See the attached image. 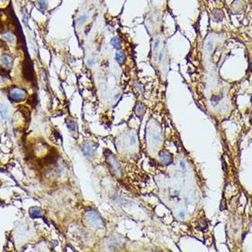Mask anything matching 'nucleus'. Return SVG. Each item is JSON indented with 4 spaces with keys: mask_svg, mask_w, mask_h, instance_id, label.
I'll list each match as a JSON object with an SVG mask.
<instances>
[{
    "mask_svg": "<svg viewBox=\"0 0 252 252\" xmlns=\"http://www.w3.org/2000/svg\"><path fill=\"white\" fill-rule=\"evenodd\" d=\"M160 160H161V162L162 163L163 165H170L172 163V161H173V158H172V155L168 152L166 150L161 151L159 154Z\"/></svg>",
    "mask_w": 252,
    "mask_h": 252,
    "instance_id": "obj_5",
    "label": "nucleus"
},
{
    "mask_svg": "<svg viewBox=\"0 0 252 252\" xmlns=\"http://www.w3.org/2000/svg\"><path fill=\"white\" fill-rule=\"evenodd\" d=\"M116 61L118 62V63L120 64V65L124 64V62H125V61H126V58H125V54H124L123 51H121V50H119V51H116Z\"/></svg>",
    "mask_w": 252,
    "mask_h": 252,
    "instance_id": "obj_8",
    "label": "nucleus"
},
{
    "mask_svg": "<svg viewBox=\"0 0 252 252\" xmlns=\"http://www.w3.org/2000/svg\"><path fill=\"white\" fill-rule=\"evenodd\" d=\"M162 56H163V53L161 51V52H160V54H159V61H160V62L162 60Z\"/></svg>",
    "mask_w": 252,
    "mask_h": 252,
    "instance_id": "obj_23",
    "label": "nucleus"
},
{
    "mask_svg": "<svg viewBox=\"0 0 252 252\" xmlns=\"http://www.w3.org/2000/svg\"><path fill=\"white\" fill-rule=\"evenodd\" d=\"M8 97H9L10 101H12V102L20 103V102H22V101H24L26 99L27 93L24 89H20L19 87H12L9 90Z\"/></svg>",
    "mask_w": 252,
    "mask_h": 252,
    "instance_id": "obj_2",
    "label": "nucleus"
},
{
    "mask_svg": "<svg viewBox=\"0 0 252 252\" xmlns=\"http://www.w3.org/2000/svg\"><path fill=\"white\" fill-rule=\"evenodd\" d=\"M135 112L138 115V116H142L145 113V107L141 104H138L135 107Z\"/></svg>",
    "mask_w": 252,
    "mask_h": 252,
    "instance_id": "obj_12",
    "label": "nucleus"
},
{
    "mask_svg": "<svg viewBox=\"0 0 252 252\" xmlns=\"http://www.w3.org/2000/svg\"><path fill=\"white\" fill-rule=\"evenodd\" d=\"M85 217L88 222H89V224L91 225L93 227L103 228L104 226H105V223H104L103 218L101 217V215H99L96 211L91 210V211L86 212Z\"/></svg>",
    "mask_w": 252,
    "mask_h": 252,
    "instance_id": "obj_1",
    "label": "nucleus"
},
{
    "mask_svg": "<svg viewBox=\"0 0 252 252\" xmlns=\"http://www.w3.org/2000/svg\"><path fill=\"white\" fill-rule=\"evenodd\" d=\"M107 152H108V153L106 154V158H107V162H108L109 166L111 167V169H112L115 172H116V173L118 172V173H119L120 167H119V164H118V159L116 158V156L113 155V153L111 152V151L107 150Z\"/></svg>",
    "mask_w": 252,
    "mask_h": 252,
    "instance_id": "obj_3",
    "label": "nucleus"
},
{
    "mask_svg": "<svg viewBox=\"0 0 252 252\" xmlns=\"http://www.w3.org/2000/svg\"><path fill=\"white\" fill-rule=\"evenodd\" d=\"M87 63H88V65H89V66H93V63H95V61H93V59H90V60H88Z\"/></svg>",
    "mask_w": 252,
    "mask_h": 252,
    "instance_id": "obj_21",
    "label": "nucleus"
},
{
    "mask_svg": "<svg viewBox=\"0 0 252 252\" xmlns=\"http://www.w3.org/2000/svg\"><path fill=\"white\" fill-rule=\"evenodd\" d=\"M82 150L84 154L89 159H93L95 157V147L92 146L89 142H84L82 146Z\"/></svg>",
    "mask_w": 252,
    "mask_h": 252,
    "instance_id": "obj_4",
    "label": "nucleus"
},
{
    "mask_svg": "<svg viewBox=\"0 0 252 252\" xmlns=\"http://www.w3.org/2000/svg\"><path fill=\"white\" fill-rule=\"evenodd\" d=\"M179 216H180V217H183V216H184V214H183V212H181V213L179 214Z\"/></svg>",
    "mask_w": 252,
    "mask_h": 252,
    "instance_id": "obj_25",
    "label": "nucleus"
},
{
    "mask_svg": "<svg viewBox=\"0 0 252 252\" xmlns=\"http://www.w3.org/2000/svg\"><path fill=\"white\" fill-rule=\"evenodd\" d=\"M2 38L6 41H8V42H13V41H14V36L8 31L3 32V33H2Z\"/></svg>",
    "mask_w": 252,
    "mask_h": 252,
    "instance_id": "obj_13",
    "label": "nucleus"
},
{
    "mask_svg": "<svg viewBox=\"0 0 252 252\" xmlns=\"http://www.w3.org/2000/svg\"><path fill=\"white\" fill-rule=\"evenodd\" d=\"M38 4H39V7L42 11L46 10L48 8V2L47 0H38Z\"/></svg>",
    "mask_w": 252,
    "mask_h": 252,
    "instance_id": "obj_15",
    "label": "nucleus"
},
{
    "mask_svg": "<svg viewBox=\"0 0 252 252\" xmlns=\"http://www.w3.org/2000/svg\"><path fill=\"white\" fill-rule=\"evenodd\" d=\"M160 46V39H157V40L155 41V43H154V50H156L158 48H159Z\"/></svg>",
    "mask_w": 252,
    "mask_h": 252,
    "instance_id": "obj_20",
    "label": "nucleus"
},
{
    "mask_svg": "<svg viewBox=\"0 0 252 252\" xmlns=\"http://www.w3.org/2000/svg\"><path fill=\"white\" fill-rule=\"evenodd\" d=\"M110 43H111V45H112V46L116 49V50H119L120 49H121V41H120V39H119V38H118V37L112 38V39H111V40H110Z\"/></svg>",
    "mask_w": 252,
    "mask_h": 252,
    "instance_id": "obj_9",
    "label": "nucleus"
},
{
    "mask_svg": "<svg viewBox=\"0 0 252 252\" xmlns=\"http://www.w3.org/2000/svg\"><path fill=\"white\" fill-rule=\"evenodd\" d=\"M213 17H214V19H215L216 22H219V21L222 20L223 17H224V14H223V12L221 11V10L217 9L213 12Z\"/></svg>",
    "mask_w": 252,
    "mask_h": 252,
    "instance_id": "obj_10",
    "label": "nucleus"
},
{
    "mask_svg": "<svg viewBox=\"0 0 252 252\" xmlns=\"http://www.w3.org/2000/svg\"><path fill=\"white\" fill-rule=\"evenodd\" d=\"M66 122H67V127L70 130L73 131V132L76 130V124H75V122H73V120H67Z\"/></svg>",
    "mask_w": 252,
    "mask_h": 252,
    "instance_id": "obj_16",
    "label": "nucleus"
},
{
    "mask_svg": "<svg viewBox=\"0 0 252 252\" xmlns=\"http://www.w3.org/2000/svg\"><path fill=\"white\" fill-rule=\"evenodd\" d=\"M88 17H89V15H88V14H84V15H82L81 17H79L78 19H77L76 23H77L78 25L84 24V23L85 22V21L88 19Z\"/></svg>",
    "mask_w": 252,
    "mask_h": 252,
    "instance_id": "obj_14",
    "label": "nucleus"
},
{
    "mask_svg": "<svg viewBox=\"0 0 252 252\" xmlns=\"http://www.w3.org/2000/svg\"><path fill=\"white\" fill-rule=\"evenodd\" d=\"M135 142H136V140H135V138H131L130 144H135Z\"/></svg>",
    "mask_w": 252,
    "mask_h": 252,
    "instance_id": "obj_24",
    "label": "nucleus"
},
{
    "mask_svg": "<svg viewBox=\"0 0 252 252\" xmlns=\"http://www.w3.org/2000/svg\"><path fill=\"white\" fill-rule=\"evenodd\" d=\"M180 165H181V170L184 171V170H185V164H184V162H183V161H181V162H180Z\"/></svg>",
    "mask_w": 252,
    "mask_h": 252,
    "instance_id": "obj_22",
    "label": "nucleus"
},
{
    "mask_svg": "<svg viewBox=\"0 0 252 252\" xmlns=\"http://www.w3.org/2000/svg\"><path fill=\"white\" fill-rule=\"evenodd\" d=\"M21 13H22V21H23V23H24V25L27 27V28H30V27H28V17H27V15L22 11V10H21Z\"/></svg>",
    "mask_w": 252,
    "mask_h": 252,
    "instance_id": "obj_18",
    "label": "nucleus"
},
{
    "mask_svg": "<svg viewBox=\"0 0 252 252\" xmlns=\"http://www.w3.org/2000/svg\"><path fill=\"white\" fill-rule=\"evenodd\" d=\"M0 116L3 119H7L8 116V108L7 106H1L0 107Z\"/></svg>",
    "mask_w": 252,
    "mask_h": 252,
    "instance_id": "obj_11",
    "label": "nucleus"
},
{
    "mask_svg": "<svg viewBox=\"0 0 252 252\" xmlns=\"http://www.w3.org/2000/svg\"><path fill=\"white\" fill-rule=\"evenodd\" d=\"M221 99H222V96H220V95H213L211 98V101L212 103H214V105H217Z\"/></svg>",
    "mask_w": 252,
    "mask_h": 252,
    "instance_id": "obj_17",
    "label": "nucleus"
},
{
    "mask_svg": "<svg viewBox=\"0 0 252 252\" xmlns=\"http://www.w3.org/2000/svg\"><path fill=\"white\" fill-rule=\"evenodd\" d=\"M30 215L32 218H39L42 215V210L39 207L37 206H33V207L30 208Z\"/></svg>",
    "mask_w": 252,
    "mask_h": 252,
    "instance_id": "obj_7",
    "label": "nucleus"
},
{
    "mask_svg": "<svg viewBox=\"0 0 252 252\" xmlns=\"http://www.w3.org/2000/svg\"><path fill=\"white\" fill-rule=\"evenodd\" d=\"M206 47H207L208 50H209V51H211V50H212V49H213V41H212V40H210L209 42H208V44L206 45Z\"/></svg>",
    "mask_w": 252,
    "mask_h": 252,
    "instance_id": "obj_19",
    "label": "nucleus"
},
{
    "mask_svg": "<svg viewBox=\"0 0 252 252\" xmlns=\"http://www.w3.org/2000/svg\"><path fill=\"white\" fill-rule=\"evenodd\" d=\"M1 63H2L3 67L7 70H9L13 65V58L10 55L5 54L1 58Z\"/></svg>",
    "mask_w": 252,
    "mask_h": 252,
    "instance_id": "obj_6",
    "label": "nucleus"
}]
</instances>
